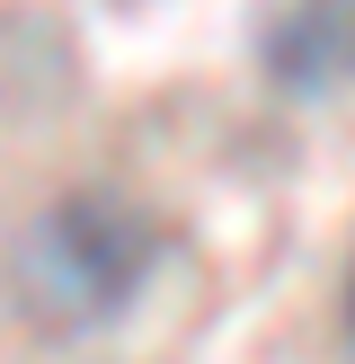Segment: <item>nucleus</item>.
Returning a JSON list of instances; mask_svg holds the SVG:
<instances>
[{
	"instance_id": "2",
	"label": "nucleus",
	"mask_w": 355,
	"mask_h": 364,
	"mask_svg": "<svg viewBox=\"0 0 355 364\" xmlns=\"http://www.w3.org/2000/svg\"><path fill=\"white\" fill-rule=\"evenodd\" d=\"M258 71L284 98L355 89V0H275L258 18Z\"/></svg>"
},
{
	"instance_id": "3",
	"label": "nucleus",
	"mask_w": 355,
	"mask_h": 364,
	"mask_svg": "<svg viewBox=\"0 0 355 364\" xmlns=\"http://www.w3.org/2000/svg\"><path fill=\"white\" fill-rule=\"evenodd\" d=\"M346 338H355V276H346Z\"/></svg>"
},
{
	"instance_id": "1",
	"label": "nucleus",
	"mask_w": 355,
	"mask_h": 364,
	"mask_svg": "<svg viewBox=\"0 0 355 364\" xmlns=\"http://www.w3.org/2000/svg\"><path fill=\"white\" fill-rule=\"evenodd\" d=\"M160 267V223L142 205L106 187H80L62 205H45L9 249V302L53 338L106 329L116 311H133V294Z\"/></svg>"
}]
</instances>
